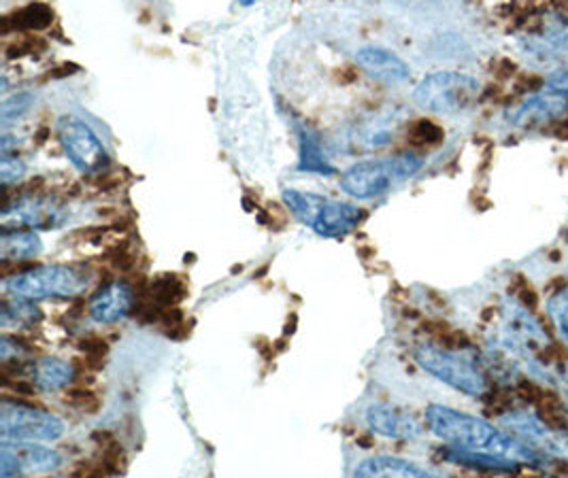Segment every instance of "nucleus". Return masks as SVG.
<instances>
[{"instance_id": "1", "label": "nucleus", "mask_w": 568, "mask_h": 478, "mask_svg": "<svg viewBox=\"0 0 568 478\" xmlns=\"http://www.w3.org/2000/svg\"><path fill=\"white\" fill-rule=\"evenodd\" d=\"M426 426L433 436L449 447V457L463 464L514 470L517 466L542 461L507 429L443 404H430L426 408Z\"/></svg>"}, {"instance_id": "2", "label": "nucleus", "mask_w": 568, "mask_h": 478, "mask_svg": "<svg viewBox=\"0 0 568 478\" xmlns=\"http://www.w3.org/2000/svg\"><path fill=\"white\" fill-rule=\"evenodd\" d=\"M422 166L424 157L417 153H396L364 160L343 173L341 190L356 201H373L409 181L422 171Z\"/></svg>"}, {"instance_id": "3", "label": "nucleus", "mask_w": 568, "mask_h": 478, "mask_svg": "<svg viewBox=\"0 0 568 478\" xmlns=\"http://www.w3.org/2000/svg\"><path fill=\"white\" fill-rule=\"evenodd\" d=\"M415 362L440 383L449 385L452 389L470 396L481 398L490 391V378L481 364L470 352L440 347L435 343H424L415 349Z\"/></svg>"}, {"instance_id": "4", "label": "nucleus", "mask_w": 568, "mask_h": 478, "mask_svg": "<svg viewBox=\"0 0 568 478\" xmlns=\"http://www.w3.org/2000/svg\"><path fill=\"white\" fill-rule=\"evenodd\" d=\"M90 285V273L69 264L34 266L24 273L4 278L2 289L13 301H50V298H75Z\"/></svg>"}, {"instance_id": "5", "label": "nucleus", "mask_w": 568, "mask_h": 478, "mask_svg": "<svg viewBox=\"0 0 568 478\" xmlns=\"http://www.w3.org/2000/svg\"><path fill=\"white\" fill-rule=\"evenodd\" d=\"M284 202L301 224L311 227L324 238H343L361 226L366 217L361 206L292 187L284 190Z\"/></svg>"}, {"instance_id": "6", "label": "nucleus", "mask_w": 568, "mask_h": 478, "mask_svg": "<svg viewBox=\"0 0 568 478\" xmlns=\"http://www.w3.org/2000/svg\"><path fill=\"white\" fill-rule=\"evenodd\" d=\"M481 96V83L458 71H440L424 77L414 92V101L424 111L437 115H460L473 109Z\"/></svg>"}, {"instance_id": "7", "label": "nucleus", "mask_w": 568, "mask_h": 478, "mask_svg": "<svg viewBox=\"0 0 568 478\" xmlns=\"http://www.w3.org/2000/svg\"><path fill=\"white\" fill-rule=\"evenodd\" d=\"M2 443L32 445L53 443L64 436V421L39 406L4 400L0 406Z\"/></svg>"}, {"instance_id": "8", "label": "nucleus", "mask_w": 568, "mask_h": 478, "mask_svg": "<svg viewBox=\"0 0 568 478\" xmlns=\"http://www.w3.org/2000/svg\"><path fill=\"white\" fill-rule=\"evenodd\" d=\"M500 424L541 459H556V461L568 464L567 429L547 426L545 419L539 417L532 408H511L500 417Z\"/></svg>"}, {"instance_id": "9", "label": "nucleus", "mask_w": 568, "mask_h": 478, "mask_svg": "<svg viewBox=\"0 0 568 478\" xmlns=\"http://www.w3.org/2000/svg\"><path fill=\"white\" fill-rule=\"evenodd\" d=\"M58 139L67 152V157L75 164L81 173L94 175L103 173L109 166V153L104 150L99 134L83 120L64 115L58 122Z\"/></svg>"}, {"instance_id": "10", "label": "nucleus", "mask_w": 568, "mask_h": 478, "mask_svg": "<svg viewBox=\"0 0 568 478\" xmlns=\"http://www.w3.org/2000/svg\"><path fill=\"white\" fill-rule=\"evenodd\" d=\"M405 120V111L400 106L373 109L358 118L345 132V150L349 152H375L384 150L394 141L398 128Z\"/></svg>"}, {"instance_id": "11", "label": "nucleus", "mask_w": 568, "mask_h": 478, "mask_svg": "<svg viewBox=\"0 0 568 478\" xmlns=\"http://www.w3.org/2000/svg\"><path fill=\"white\" fill-rule=\"evenodd\" d=\"M568 118V101L565 96L542 90L517 102L507 115L509 124L516 128H542Z\"/></svg>"}, {"instance_id": "12", "label": "nucleus", "mask_w": 568, "mask_h": 478, "mask_svg": "<svg viewBox=\"0 0 568 478\" xmlns=\"http://www.w3.org/2000/svg\"><path fill=\"white\" fill-rule=\"evenodd\" d=\"M16 217V222H20L18 226L43 227V230H52V227L62 226L67 220V211L64 206L53 199L45 196H24L16 204H4L2 209V217L11 215Z\"/></svg>"}, {"instance_id": "13", "label": "nucleus", "mask_w": 568, "mask_h": 478, "mask_svg": "<svg viewBox=\"0 0 568 478\" xmlns=\"http://www.w3.org/2000/svg\"><path fill=\"white\" fill-rule=\"evenodd\" d=\"M358 67L366 75L384 85L396 88L403 85L412 79V69L409 64L398 58L394 51L386 50V48H377V45H368L362 48L356 55Z\"/></svg>"}, {"instance_id": "14", "label": "nucleus", "mask_w": 568, "mask_h": 478, "mask_svg": "<svg viewBox=\"0 0 568 478\" xmlns=\"http://www.w3.org/2000/svg\"><path fill=\"white\" fill-rule=\"evenodd\" d=\"M366 424L373 431L392 440H414L422 434V426L412 413L386 403L368 406Z\"/></svg>"}, {"instance_id": "15", "label": "nucleus", "mask_w": 568, "mask_h": 478, "mask_svg": "<svg viewBox=\"0 0 568 478\" xmlns=\"http://www.w3.org/2000/svg\"><path fill=\"white\" fill-rule=\"evenodd\" d=\"M132 311H134V289L129 283H122V281L104 285L88 306L90 317L103 326H111L126 319Z\"/></svg>"}, {"instance_id": "16", "label": "nucleus", "mask_w": 568, "mask_h": 478, "mask_svg": "<svg viewBox=\"0 0 568 478\" xmlns=\"http://www.w3.org/2000/svg\"><path fill=\"white\" fill-rule=\"evenodd\" d=\"M354 478H443L437 472L392 455H377L364 459L356 468Z\"/></svg>"}, {"instance_id": "17", "label": "nucleus", "mask_w": 568, "mask_h": 478, "mask_svg": "<svg viewBox=\"0 0 568 478\" xmlns=\"http://www.w3.org/2000/svg\"><path fill=\"white\" fill-rule=\"evenodd\" d=\"M28 375L34 389L39 391H60L69 387L75 378V366L60 357H41L30 364Z\"/></svg>"}, {"instance_id": "18", "label": "nucleus", "mask_w": 568, "mask_h": 478, "mask_svg": "<svg viewBox=\"0 0 568 478\" xmlns=\"http://www.w3.org/2000/svg\"><path fill=\"white\" fill-rule=\"evenodd\" d=\"M43 252V243L32 230H4L0 236V257L4 264L32 260Z\"/></svg>"}, {"instance_id": "19", "label": "nucleus", "mask_w": 568, "mask_h": 478, "mask_svg": "<svg viewBox=\"0 0 568 478\" xmlns=\"http://www.w3.org/2000/svg\"><path fill=\"white\" fill-rule=\"evenodd\" d=\"M298 136H301V173H315V175H335L336 169L326 160L320 145V136L311 130L307 124H298Z\"/></svg>"}, {"instance_id": "20", "label": "nucleus", "mask_w": 568, "mask_h": 478, "mask_svg": "<svg viewBox=\"0 0 568 478\" xmlns=\"http://www.w3.org/2000/svg\"><path fill=\"white\" fill-rule=\"evenodd\" d=\"M13 449L22 464L24 475H52L62 466V455L52 447H41L32 443V445H18Z\"/></svg>"}, {"instance_id": "21", "label": "nucleus", "mask_w": 568, "mask_h": 478, "mask_svg": "<svg viewBox=\"0 0 568 478\" xmlns=\"http://www.w3.org/2000/svg\"><path fill=\"white\" fill-rule=\"evenodd\" d=\"M53 22V9L45 2H32L18 11H13L9 18L2 20V32L20 30V32H32V30H45Z\"/></svg>"}, {"instance_id": "22", "label": "nucleus", "mask_w": 568, "mask_h": 478, "mask_svg": "<svg viewBox=\"0 0 568 478\" xmlns=\"http://www.w3.org/2000/svg\"><path fill=\"white\" fill-rule=\"evenodd\" d=\"M43 319L41 308L28 301H11L2 304V326L32 327Z\"/></svg>"}, {"instance_id": "23", "label": "nucleus", "mask_w": 568, "mask_h": 478, "mask_svg": "<svg viewBox=\"0 0 568 478\" xmlns=\"http://www.w3.org/2000/svg\"><path fill=\"white\" fill-rule=\"evenodd\" d=\"M547 315H549V322H551L556 336L568 349V287L560 292H554L547 298Z\"/></svg>"}, {"instance_id": "24", "label": "nucleus", "mask_w": 568, "mask_h": 478, "mask_svg": "<svg viewBox=\"0 0 568 478\" xmlns=\"http://www.w3.org/2000/svg\"><path fill=\"white\" fill-rule=\"evenodd\" d=\"M443 139V128L437 126L430 120H419L414 126L409 128V141L415 148H426V145H435Z\"/></svg>"}, {"instance_id": "25", "label": "nucleus", "mask_w": 568, "mask_h": 478, "mask_svg": "<svg viewBox=\"0 0 568 478\" xmlns=\"http://www.w3.org/2000/svg\"><path fill=\"white\" fill-rule=\"evenodd\" d=\"M32 104H34V96L30 92H20L11 99H4V102H2V124H9V122L22 118L27 111H30Z\"/></svg>"}, {"instance_id": "26", "label": "nucleus", "mask_w": 568, "mask_h": 478, "mask_svg": "<svg viewBox=\"0 0 568 478\" xmlns=\"http://www.w3.org/2000/svg\"><path fill=\"white\" fill-rule=\"evenodd\" d=\"M24 173H27V164H24L18 155H11V153H4V155H2L0 179H2L4 190H7L11 183H18V181L24 176Z\"/></svg>"}, {"instance_id": "27", "label": "nucleus", "mask_w": 568, "mask_h": 478, "mask_svg": "<svg viewBox=\"0 0 568 478\" xmlns=\"http://www.w3.org/2000/svg\"><path fill=\"white\" fill-rule=\"evenodd\" d=\"M43 50H45V41L43 39H39V37H20L11 45H7L4 55L9 60H13V58H22V55H32V53L37 55L39 51Z\"/></svg>"}, {"instance_id": "28", "label": "nucleus", "mask_w": 568, "mask_h": 478, "mask_svg": "<svg viewBox=\"0 0 568 478\" xmlns=\"http://www.w3.org/2000/svg\"><path fill=\"white\" fill-rule=\"evenodd\" d=\"M22 464L18 459V454L13 449V445L2 443V451H0V478H22Z\"/></svg>"}, {"instance_id": "29", "label": "nucleus", "mask_w": 568, "mask_h": 478, "mask_svg": "<svg viewBox=\"0 0 568 478\" xmlns=\"http://www.w3.org/2000/svg\"><path fill=\"white\" fill-rule=\"evenodd\" d=\"M154 296L162 304H175L183 296V287L178 283V278H160L154 287Z\"/></svg>"}, {"instance_id": "30", "label": "nucleus", "mask_w": 568, "mask_h": 478, "mask_svg": "<svg viewBox=\"0 0 568 478\" xmlns=\"http://www.w3.org/2000/svg\"><path fill=\"white\" fill-rule=\"evenodd\" d=\"M28 349L22 345V340H16V338H9V336H2L0 340V357L4 362V366H9L11 362H20L27 357Z\"/></svg>"}, {"instance_id": "31", "label": "nucleus", "mask_w": 568, "mask_h": 478, "mask_svg": "<svg viewBox=\"0 0 568 478\" xmlns=\"http://www.w3.org/2000/svg\"><path fill=\"white\" fill-rule=\"evenodd\" d=\"M547 90L565 96L568 101V69L556 71L554 75H549V79H547Z\"/></svg>"}, {"instance_id": "32", "label": "nucleus", "mask_w": 568, "mask_h": 478, "mask_svg": "<svg viewBox=\"0 0 568 478\" xmlns=\"http://www.w3.org/2000/svg\"><path fill=\"white\" fill-rule=\"evenodd\" d=\"M542 478H560V477H542Z\"/></svg>"}]
</instances>
